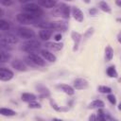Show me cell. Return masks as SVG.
<instances>
[{
  "label": "cell",
  "mask_w": 121,
  "mask_h": 121,
  "mask_svg": "<svg viewBox=\"0 0 121 121\" xmlns=\"http://www.w3.org/2000/svg\"><path fill=\"white\" fill-rule=\"evenodd\" d=\"M42 46V43L40 41H38L37 39H30V40H26L23 45H22V50L26 52V53H36Z\"/></svg>",
  "instance_id": "6da1fadb"
},
{
  "label": "cell",
  "mask_w": 121,
  "mask_h": 121,
  "mask_svg": "<svg viewBox=\"0 0 121 121\" xmlns=\"http://www.w3.org/2000/svg\"><path fill=\"white\" fill-rule=\"evenodd\" d=\"M39 18L40 17H38V16H35V15L27 13V12H24V11H22L16 15V20L22 25H32L34 23H37Z\"/></svg>",
  "instance_id": "7a4b0ae2"
},
{
  "label": "cell",
  "mask_w": 121,
  "mask_h": 121,
  "mask_svg": "<svg viewBox=\"0 0 121 121\" xmlns=\"http://www.w3.org/2000/svg\"><path fill=\"white\" fill-rule=\"evenodd\" d=\"M22 11L33 14V15L38 16V17H41L43 14V10L41 8V6H39L38 4H35V3H31V2L25 4L22 7Z\"/></svg>",
  "instance_id": "3957f363"
},
{
  "label": "cell",
  "mask_w": 121,
  "mask_h": 121,
  "mask_svg": "<svg viewBox=\"0 0 121 121\" xmlns=\"http://www.w3.org/2000/svg\"><path fill=\"white\" fill-rule=\"evenodd\" d=\"M17 36L19 38H22L24 40H30L35 38L36 33L33 29L27 27V26H20L17 29Z\"/></svg>",
  "instance_id": "277c9868"
},
{
  "label": "cell",
  "mask_w": 121,
  "mask_h": 121,
  "mask_svg": "<svg viewBox=\"0 0 121 121\" xmlns=\"http://www.w3.org/2000/svg\"><path fill=\"white\" fill-rule=\"evenodd\" d=\"M26 58L29 59L34 63L35 66H44L45 65V60L42 56H39L36 53H29L26 56Z\"/></svg>",
  "instance_id": "5b68a950"
},
{
  "label": "cell",
  "mask_w": 121,
  "mask_h": 121,
  "mask_svg": "<svg viewBox=\"0 0 121 121\" xmlns=\"http://www.w3.org/2000/svg\"><path fill=\"white\" fill-rule=\"evenodd\" d=\"M73 87L75 90H85L89 87V82L83 78H77L73 81Z\"/></svg>",
  "instance_id": "8992f818"
},
{
  "label": "cell",
  "mask_w": 121,
  "mask_h": 121,
  "mask_svg": "<svg viewBox=\"0 0 121 121\" xmlns=\"http://www.w3.org/2000/svg\"><path fill=\"white\" fill-rule=\"evenodd\" d=\"M13 77H14V74L11 70L4 66L0 67V80L1 81H9L12 79Z\"/></svg>",
  "instance_id": "52a82bcc"
},
{
  "label": "cell",
  "mask_w": 121,
  "mask_h": 121,
  "mask_svg": "<svg viewBox=\"0 0 121 121\" xmlns=\"http://www.w3.org/2000/svg\"><path fill=\"white\" fill-rule=\"evenodd\" d=\"M11 66L12 68H14L16 71H19V72H25L26 71L27 69V66H26V63L19 59H15L11 61Z\"/></svg>",
  "instance_id": "ba28073f"
},
{
  "label": "cell",
  "mask_w": 121,
  "mask_h": 121,
  "mask_svg": "<svg viewBox=\"0 0 121 121\" xmlns=\"http://www.w3.org/2000/svg\"><path fill=\"white\" fill-rule=\"evenodd\" d=\"M44 46L50 51H60L63 48V43L59 42H45Z\"/></svg>",
  "instance_id": "9c48e42d"
},
{
  "label": "cell",
  "mask_w": 121,
  "mask_h": 121,
  "mask_svg": "<svg viewBox=\"0 0 121 121\" xmlns=\"http://www.w3.org/2000/svg\"><path fill=\"white\" fill-rule=\"evenodd\" d=\"M41 53V56L47 61L49 62H55L57 60V57L55 56V54H53L50 50L48 49H41L40 51Z\"/></svg>",
  "instance_id": "30bf717a"
},
{
  "label": "cell",
  "mask_w": 121,
  "mask_h": 121,
  "mask_svg": "<svg viewBox=\"0 0 121 121\" xmlns=\"http://www.w3.org/2000/svg\"><path fill=\"white\" fill-rule=\"evenodd\" d=\"M71 13L73 15V18L76 21L82 22L84 20V14H83V12L78 7H72L71 8Z\"/></svg>",
  "instance_id": "8fae6325"
},
{
  "label": "cell",
  "mask_w": 121,
  "mask_h": 121,
  "mask_svg": "<svg viewBox=\"0 0 121 121\" xmlns=\"http://www.w3.org/2000/svg\"><path fill=\"white\" fill-rule=\"evenodd\" d=\"M71 38L74 42V46H73V51H77L78 49V45H79V43L81 41V34L77 32V31H72L71 32Z\"/></svg>",
  "instance_id": "7c38bea8"
},
{
  "label": "cell",
  "mask_w": 121,
  "mask_h": 121,
  "mask_svg": "<svg viewBox=\"0 0 121 121\" xmlns=\"http://www.w3.org/2000/svg\"><path fill=\"white\" fill-rule=\"evenodd\" d=\"M57 88L60 89L61 92H63L64 94L68 95H73L75 94V88L71 85L68 84H64V83H60L59 85H57Z\"/></svg>",
  "instance_id": "4fadbf2b"
},
{
  "label": "cell",
  "mask_w": 121,
  "mask_h": 121,
  "mask_svg": "<svg viewBox=\"0 0 121 121\" xmlns=\"http://www.w3.org/2000/svg\"><path fill=\"white\" fill-rule=\"evenodd\" d=\"M37 4L42 8L53 9L57 5V0H37Z\"/></svg>",
  "instance_id": "5bb4252c"
},
{
  "label": "cell",
  "mask_w": 121,
  "mask_h": 121,
  "mask_svg": "<svg viewBox=\"0 0 121 121\" xmlns=\"http://www.w3.org/2000/svg\"><path fill=\"white\" fill-rule=\"evenodd\" d=\"M52 33H53V30L51 29H45V28H42L40 31H39V37L41 40L44 41V42H47L51 36H52Z\"/></svg>",
  "instance_id": "9a60e30c"
},
{
  "label": "cell",
  "mask_w": 121,
  "mask_h": 121,
  "mask_svg": "<svg viewBox=\"0 0 121 121\" xmlns=\"http://www.w3.org/2000/svg\"><path fill=\"white\" fill-rule=\"evenodd\" d=\"M112 58H113V49L112 48L111 45H107L104 50V60L105 61L109 62L112 60Z\"/></svg>",
  "instance_id": "2e32d148"
},
{
  "label": "cell",
  "mask_w": 121,
  "mask_h": 121,
  "mask_svg": "<svg viewBox=\"0 0 121 121\" xmlns=\"http://www.w3.org/2000/svg\"><path fill=\"white\" fill-rule=\"evenodd\" d=\"M105 103L100 100V99H95L93 101H91L88 104V109H99V108H104Z\"/></svg>",
  "instance_id": "e0dca14e"
},
{
  "label": "cell",
  "mask_w": 121,
  "mask_h": 121,
  "mask_svg": "<svg viewBox=\"0 0 121 121\" xmlns=\"http://www.w3.org/2000/svg\"><path fill=\"white\" fill-rule=\"evenodd\" d=\"M36 90L38 93H40L43 96H49L50 95V91L47 87H45L43 84H38L36 85Z\"/></svg>",
  "instance_id": "ac0fdd59"
},
{
  "label": "cell",
  "mask_w": 121,
  "mask_h": 121,
  "mask_svg": "<svg viewBox=\"0 0 121 121\" xmlns=\"http://www.w3.org/2000/svg\"><path fill=\"white\" fill-rule=\"evenodd\" d=\"M37 96L36 95L32 94V93H23L21 95V99L22 101L24 102H30V101H33V100H36Z\"/></svg>",
  "instance_id": "d6986e66"
},
{
  "label": "cell",
  "mask_w": 121,
  "mask_h": 121,
  "mask_svg": "<svg viewBox=\"0 0 121 121\" xmlns=\"http://www.w3.org/2000/svg\"><path fill=\"white\" fill-rule=\"evenodd\" d=\"M10 59V54L8 52V50L5 49H1L0 50V62L1 63H5L8 62Z\"/></svg>",
  "instance_id": "ffe728a7"
},
{
  "label": "cell",
  "mask_w": 121,
  "mask_h": 121,
  "mask_svg": "<svg viewBox=\"0 0 121 121\" xmlns=\"http://www.w3.org/2000/svg\"><path fill=\"white\" fill-rule=\"evenodd\" d=\"M0 114L3 116H7V117H10V116H14L16 115V112L9 109V108H1L0 109Z\"/></svg>",
  "instance_id": "44dd1931"
},
{
  "label": "cell",
  "mask_w": 121,
  "mask_h": 121,
  "mask_svg": "<svg viewBox=\"0 0 121 121\" xmlns=\"http://www.w3.org/2000/svg\"><path fill=\"white\" fill-rule=\"evenodd\" d=\"M106 73H107L108 77H110V78H116L118 77V73H117V71H116L114 65H111V66H109V67L107 68V70H106Z\"/></svg>",
  "instance_id": "7402d4cb"
},
{
  "label": "cell",
  "mask_w": 121,
  "mask_h": 121,
  "mask_svg": "<svg viewBox=\"0 0 121 121\" xmlns=\"http://www.w3.org/2000/svg\"><path fill=\"white\" fill-rule=\"evenodd\" d=\"M98 6H99V9H100L102 11H104V12H106V13H111V12H112V9H111V7L106 3V1H100V2L98 3Z\"/></svg>",
  "instance_id": "603a6c76"
},
{
  "label": "cell",
  "mask_w": 121,
  "mask_h": 121,
  "mask_svg": "<svg viewBox=\"0 0 121 121\" xmlns=\"http://www.w3.org/2000/svg\"><path fill=\"white\" fill-rule=\"evenodd\" d=\"M62 7H63V3H60L58 6L56 5V7L53 8L52 14L54 16H61L62 15Z\"/></svg>",
  "instance_id": "cb8c5ba5"
},
{
  "label": "cell",
  "mask_w": 121,
  "mask_h": 121,
  "mask_svg": "<svg viewBox=\"0 0 121 121\" xmlns=\"http://www.w3.org/2000/svg\"><path fill=\"white\" fill-rule=\"evenodd\" d=\"M9 28H10L9 23L8 21L4 20V19H0V29H1V31L7 32V31L9 30Z\"/></svg>",
  "instance_id": "d4e9b609"
},
{
  "label": "cell",
  "mask_w": 121,
  "mask_h": 121,
  "mask_svg": "<svg viewBox=\"0 0 121 121\" xmlns=\"http://www.w3.org/2000/svg\"><path fill=\"white\" fill-rule=\"evenodd\" d=\"M70 12H71V7H69L68 5L63 3V7H62V17L64 19H69L70 17Z\"/></svg>",
  "instance_id": "484cf974"
},
{
  "label": "cell",
  "mask_w": 121,
  "mask_h": 121,
  "mask_svg": "<svg viewBox=\"0 0 121 121\" xmlns=\"http://www.w3.org/2000/svg\"><path fill=\"white\" fill-rule=\"evenodd\" d=\"M97 90L99 93L101 94H105V95H108V94H111L112 93V88L109 87V86H105V85H100L97 87Z\"/></svg>",
  "instance_id": "4316f807"
},
{
  "label": "cell",
  "mask_w": 121,
  "mask_h": 121,
  "mask_svg": "<svg viewBox=\"0 0 121 121\" xmlns=\"http://www.w3.org/2000/svg\"><path fill=\"white\" fill-rule=\"evenodd\" d=\"M28 108L29 109H41L42 105H41V103L37 102L36 100H33V101L28 102Z\"/></svg>",
  "instance_id": "83f0119b"
},
{
  "label": "cell",
  "mask_w": 121,
  "mask_h": 121,
  "mask_svg": "<svg viewBox=\"0 0 121 121\" xmlns=\"http://www.w3.org/2000/svg\"><path fill=\"white\" fill-rule=\"evenodd\" d=\"M50 105H51V107L55 110V111H57V112H61V111H64V109H62V108H60L56 102H55V100H53V99H50Z\"/></svg>",
  "instance_id": "f1b7e54d"
},
{
  "label": "cell",
  "mask_w": 121,
  "mask_h": 121,
  "mask_svg": "<svg viewBox=\"0 0 121 121\" xmlns=\"http://www.w3.org/2000/svg\"><path fill=\"white\" fill-rule=\"evenodd\" d=\"M107 99H108V101H109L112 105H115V104H116V98H115V96H114L112 93L107 95Z\"/></svg>",
  "instance_id": "f546056e"
},
{
  "label": "cell",
  "mask_w": 121,
  "mask_h": 121,
  "mask_svg": "<svg viewBox=\"0 0 121 121\" xmlns=\"http://www.w3.org/2000/svg\"><path fill=\"white\" fill-rule=\"evenodd\" d=\"M94 33V27H90L86 30V32L84 33V38L85 39H88V38H91V36L93 35Z\"/></svg>",
  "instance_id": "4dcf8cb0"
},
{
  "label": "cell",
  "mask_w": 121,
  "mask_h": 121,
  "mask_svg": "<svg viewBox=\"0 0 121 121\" xmlns=\"http://www.w3.org/2000/svg\"><path fill=\"white\" fill-rule=\"evenodd\" d=\"M0 3H1V5L5 6V7H9L13 4V1L12 0H0Z\"/></svg>",
  "instance_id": "1f68e13d"
},
{
  "label": "cell",
  "mask_w": 121,
  "mask_h": 121,
  "mask_svg": "<svg viewBox=\"0 0 121 121\" xmlns=\"http://www.w3.org/2000/svg\"><path fill=\"white\" fill-rule=\"evenodd\" d=\"M88 11H89L90 15H92V16H95L97 14V9L95 8H91V9H89Z\"/></svg>",
  "instance_id": "d6a6232c"
},
{
  "label": "cell",
  "mask_w": 121,
  "mask_h": 121,
  "mask_svg": "<svg viewBox=\"0 0 121 121\" xmlns=\"http://www.w3.org/2000/svg\"><path fill=\"white\" fill-rule=\"evenodd\" d=\"M61 38H62L61 33H57V34L54 35V40H55V42H60V41L61 40Z\"/></svg>",
  "instance_id": "836d02e7"
},
{
  "label": "cell",
  "mask_w": 121,
  "mask_h": 121,
  "mask_svg": "<svg viewBox=\"0 0 121 121\" xmlns=\"http://www.w3.org/2000/svg\"><path fill=\"white\" fill-rule=\"evenodd\" d=\"M116 39H117V41H118V43L121 44V30L117 33V36H116Z\"/></svg>",
  "instance_id": "e575fe53"
},
{
  "label": "cell",
  "mask_w": 121,
  "mask_h": 121,
  "mask_svg": "<svg viewBox=\"0 0 121 121\" xmlns=\"http://www.w3.org/2000/svg\"><path fill=\"white\" fill-rule=\"evenodd\" d=\"M19 3H21V4H27V3H30L31 1H33V0H17Z\"/></svg>",
  "instance_id": "d590c367"
},
{
  "label": "cell",
  "mask_w": 121,
  "mask_h": 121,
  "mask_svg": "<svg viewBox=\"0 0 121 121\" xmlns=\"http://www.w3.org/2000/svg\"><path fill=\"white\" fill-rule=\"evenodd\" d=\"M89 120H97V116H96V113L95 114H92L89 116Z\"/></svg>",
  "instance_id": "8d00e7d4"
},
{
  "label": "cell",
  "mask_w": 121,
  "mask_h": 121,
  "mask_svg": "<svg viewBox=\"0 0 121 121\" xmlns=\"http://www.w3.org/2000/svg\"><path fill=\"white\" fill-rule=\"evenodd\" d=\"M115 4H116V6L121 8V0H115Z\"/></svg>",
  "instance_id": "74e56055"
},
{
  "label": "cell",
  "mask_w": 121,
  "mask_h": 121,
  "mask_svg": "<svg viewBox=\"0 0 121 121\" xmlns=\"http://www.w3.org/2000/svg\"><path fill=\"white\" fill-rule=\"evenodd\" d=\"M0 16H1V17H2V16H4V10H3L2 9H1V15H0Z\"/></svg>",
  "instance_id": "f35d334b"
},
{
  "label": "cell",
  "mask_w": 121,
  "mask_h": 121,
  "mask_svg": "<svg viewBox=\"0 0 121 121\" xmlns=\"http://www.w3.org/2000/svg\"><path fill=\"white\" fill-rule=\"evenodd\" d=\"M83 2L86 3V4H89L90 3V0H83Z\"/></svg>",
  "instance_id": "ab89813d"
},
{
  "label": "cell",
  "mask_w": 121,
  "mask_h": 121,
  "mask_svg": "<svg viewBox=\"0 0 121 121\" xmlns=\"http://www.w3.org/2000/svg\"><path fill=\"white\" fill-rule=\"evenodd\" d=\"M118 110H119V111H121V103L118 105Z\"/></svg>",
  "instance_id": "60d3db41"
},
{
  "label": "cell",
  "mask_w": 121,
  "mask_h": 121,
  "mask_svg": "<svg viewBox=\"0 0 121 121\" xmlns=\"http://www.w3.org/2000/svg\"><path fill=\"white\" fill-rule=\"evenodd\" d=\"M116 21H117V22H121V18H117Z\"/></svg>",
  "instance_id": "b9f144b4"
},
{
  "label": "cell",
  "mask_w": 121,
  "mask_h": 121,
  "mask_svg": "<svg viewBox=\"0 0 121 121\" xmlns=\"http://www.w3.org/2000/svg\"><path fill=\"white\" fill-rule=\"evenodd\" d=\"M65 1H72V0H65Z\"/></svg>",
  "instance_id": "7bdbcfd3"
}]
</instances>
